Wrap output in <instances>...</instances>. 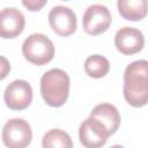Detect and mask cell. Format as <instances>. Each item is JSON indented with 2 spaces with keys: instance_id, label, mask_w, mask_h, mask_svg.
<instances>
[{
  "instance_id": "1",
  "label": "cell",
  "mask_w": 148,
  "mask_h": 148,
  "mask_svg": "<svg viewBox=\"0 0 148 148\" xmlns=\"http://www.w3.org/2000/svg\"><path fill=\"white\" fill-rule=\"evenodd\" d=\"M124 97L126 102L134 106L141 108L148 101V62L136 60L126 66L124 72Z\"/></svg>"
},
{
  "instance_id": "2",
  "label": "cell",
  "mask_w": 148,
  "mask_h": 148,
  "mask_svg": "<svg viewBox=\"0 0 148 148\" xmlns=\"http://www.w3.org/2000/svg\"><path fill=\"white\" fill-rule=\"evenodd\" d=\"M69 76L60 68H52L40 77V94L44 102L52 106H62L69 95Z\"/></svg>"
},
{
  "instance_id": "3",
  "label": "cell",
  "mask_w": 148,
  "mask_h": 148,
  "mask_svg": "<svg viewBox=\"0 0 148 148\" xmlns=\"http://www.w3.org/2000/svg\"><path fill=\"white\" fill-rule=\"evenodd\" d=\"M22 54L29 62L42 66L53 59L54 45L47 36L43 34H31L22 44Z\"/></svg>"
},
{
  "instance_id": "4",
  "label": "cell",
  "mask_w": 148,
  "mask_h": 148,
  "mask_svg": "<svg viewBox=\"0 0 148 148\" xmlns=\"http://www.w3.org/2000/svg\"><path fill=\"white\" fill-rule=\"evenodd\" d=\"M1 136L7 148H25L32 140V130L27 120L13 118L3 125Z\"/></svg>"
},
{
  "instance_id": "5",
  "label": "cell",
  "mask_w": 148,
  "mask_h": 148,
  "mask_svg": "<svg viewBox=\"0 0 148 148\" xmlns=\"http://www.w3.org/2000/svg\"><path fill=\"white\" fill-rule=\"evenodd\" d=\"M112 16L106 6L101 3L90 5L82 17V25L87 34L97 36L105 32L111 25Z\"/></svg>"
},
{
  "instance_id": "6",
  "label": "cell",
  "mask_w": 148,
  "mask_h": 148,
  "mask_svg": "<svg viewBox=\"0 0 148 148\" xmlns=\"http://www.w3.org/2000/svg\"><path fill=\"white\" fill-rule=\"evenodd\" d=\"M110 134L102 123L95 118H87L79 127V139L84 148H102Z\"/></svg>"
},
{
  "instance_id": "7",
  "label": "cell",
  "mask_w": 148,
  "mask_h": 148,
  "mask_svg": "<svg viewBox=\"0 0 148 148\" xmlns=\"http://www.w3.org/2000/svg\"><path fill=\"white\" fill-rule=\"evenodd\" d=\"M3 101L10 110H24L32 101V88L25 80H14L3 92Z\"/></svg>"
},
{
  "instance_id": "8",
  "label": "cell",
  "mask_w": 148,
  "mask_h": 148,
  "mask_svg": "<svg viewBox=\"0 0 148 148\" xmlns=\"http://www.w3.org/2000/svg\"><path fill=\"white\" fill-rule=\"evenodd\" d=\"M49 23L52 30L62 37L71 36L75 32L77 21L75 13L66 6H54L49 13Z\"/></svg>"
},
{
  "instance_id": "9",
  "label": "cell",
  "mask_w": 148,
  "mask_h": 148,
  "mask_svg": "<svg viewBox=\"0 0 148 148\" xmlns=\"http://www.w3.org/2000/svg\"><path fill=\"white\" fill-rule=\"evenodd\" d=\"M116 49L125 56H132L139 53L145 46L143 34L133 27L120 28L114 36Z\"/></svg>"
},
{
  "instance_id": "10",
  "label": "cell",
  "mask_w": 148,
  "mask_h": 148,
  "mask_svg": "<svg viewBox=\"0 0 148 148\" xmlns=\"http://www.w3.org/2000/svg\"><path fill=\"white\" fill-rule=\"evenodd\" d=\"M25 17L15 7H6L0 10V37L5 39L17 37L24 29Z\"/></svg>"
},
{
  "instance_id": "11",
  "label": "cell",
  "mask_w": 148,
  "mask_h": 148,
  "mask_svg": "<svg viewBox=\"0 0 148 148\" xmlns=\"http://www.w3.org/2000/svg\"><path fill=\"white\" fill-rule=\"evenodd\" d=\"M90 117L97 119L99 123L104 125L108 130L109 134L112 135L117 132L120 126V113L118 109L110 103H101L97 104L90 112Z\"/></svg>"
},
{
  "instance_id": "12",
  "label": "cell",
  "mask_w": 148,
  "mask_h": 148,
  "mask_svg": "<svg viewBox=\"0 0 148 148\" xmlns=\"http://www.w3.org/2000/svg\"><path fill=\"white\" fill-rule=\"evenodd\" d=\"M119 14L128 21H140L147 15L146 0H118Z\"/></svg>"
},
{
  "instance_id": "13",
  "label": "cell",
  "mask_w": 148,
  "mask_h": 148,
  "mask_svg": "<svg viewBox=\"0 0 148 148\" xmlns=\"http://www.w3.org/2000/svg\"><path fill=\"white\" fill-rule=\"evenodd\" d=\"M43 148H73V141L69 134L60 128L47 131L42 139Z\"/></svg>"
},
{
  "instance_id": "14",
  "label": "cell",
  "mask_w": 148,
  "mask_h": 148,
  "mask_svg": "<svg viewBox=\"0 0 148 148\" xmlns=\"http://www.w3.org/2000/svg\"><path fill=\"white\" fill-rule=\"evenodd\" d=\"M110 71L109 60L101 54L89 56L84 61V72L90 77L101 79L104 77Z\"/></svg>"
},
{
  "instance_id": "15",
  "label": "cell",
  "mask_w": 148,
  "mask_h": 148,
  "mask_svg": "<svg viewBox=\"0 0 148 148\" xmlns=\"http://www.w3.org/2000/svg\"><path fill=\"white\" fill-rule=\"evenodd\" d=\"M22 5L27 7L29 10L36 12V10H40L46 5V0H23Z\"/></svg>"
},
{
  "instance_id": "16",
  "label": "cell",
  "mask_w": 148,
  "mask_h": 148,
  "mask_svg": "<svg viewBox=\"0 0 148 148\" xmlns=\"http://www.w3.org/2000/svg\"><path fill=\"white\" fill-rule=\"evenodd\" d=\"M10 72V64L7 58L0 56V81L3 80Z\"/></svg>"
},
{
  "instance_id": "17",
  "label": "cell",
  "mask_w": 148,
  "mask_h": 148,
  "mask_svg": "<svg viewBox=\"0 0 148 148\" xmlns=\"http://www.w3.org/2000/svg\"><path fill=\"white\" fill-rule=\"evenodd\" d=\"M110 148H124V147L120 146V145H113V146H111Z\"/></svg>"
}]
</instances>
